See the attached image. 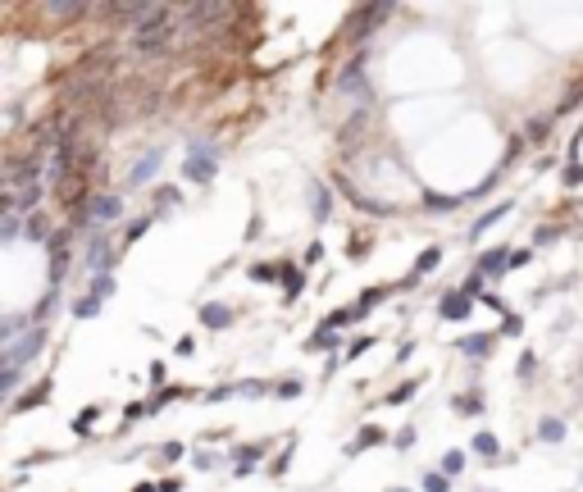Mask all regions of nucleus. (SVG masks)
Masks as SVG:
<instances>
[{
	"label": "nucleus",
	"instance_id": "f257e3e1",
	"mask_svg": "<svg viewBox=\"0 0 583 492\" xmlns=\"http://www.w3.org/2000/svg\"><path fill=\"white\" fill-rule=\"evenodd\" d=\"M219 169V146L215 141H192L187 156H182V178L187 182H210Z\"/></svg>",
	"mask_w": 583,
	"mask_h": 492
},
{
	"label": "nucleus",
	"instance_id": "f03ea898",
	"mask_svg": "<svg viewBox=\"0 0 583 492\" xmlns=\"http://www.w3.org/2000/svg\"><path fill=\"white\" fill-rule=\"evenodd\" d=\"M82 210H87V224H96V228L119 224V215H123V196H114V191H101V196H92Z\"/></svg>",
	"mask_w": 583,
	"mask_h": 492
},
{
	"label": "nucleus",
	"instance_id": "7ed1b4c3",
	"mask_svg": "<svg viewBox=\"0 0 583 492\" xmlns=\"http://www.w3.org/2000/svg\"><path fill=\"white\" fill-rule=\"evenodd\" d=\"M42 346H46V328L37 324L32 333L23 337V342H14V346H9V351H5V370H18V374H23V365L32 360V355L42 351Z\"/></svg>",
	"mask_w": 583,
	"mask_h": 492
},
{
	"label": "nucleus",
	"instance_id": "20e7f679",
	"mask_svg": "<svg viewBox=\"0 0 583 492\" xmlns=\"http://www.w3.org/2000/svg\"><path fill=\"white\" fill-rule=\"evenodd\" d=\"M160 164H164V146H155V151H146V156L132 164V173H128V187H146V182L160 173Z\"/></svg>",
	"mask_w": 583,
	"mask_h": 492
},
{
	"label": "nucleus",
	"instance_id": "39448f33",
	"mask_svg": "<svg viewBox=\"0 0 583 492\" xmlns=\"http://www.w3.org/2000/svg\"><path fill=\"white\" fill-rule=\"evenodd\" d=\"M506 269H510V246H497V251H483V256H479L474 274H483V278H497V274H506Z\"/></svg>",
	"mask_w": 583,
	"mask_h": 492
},
{
	"label": "nucleus",
	"instance_id": "423d86ee",
	"mask_svg": "<svg viewBox=\"0 0 583 492\" xmlns=\"http://www.w3.org/2000/svg\"><path fill=\"white\" fill-rule=\"evenodd\" d=\"M470 310H474V296H465V292H446L442 301H437V315H442V320H465Z\"/></svg>",
	"mask_w": 583,
	"mask_h": 492
},
{
	"label": "nucleus",
	"instance_id": "0eeeda50",
	"mask_svg": "<svg viewBox=\"0 0 583 492\" xmlns=\"http://www.w3.org/2000/svg\"><path fill=\"white\" fill-rule=\"evenodd\" d=\"M456 351H460V355H474V360H488V355H492V333L460 337V342H456Z\"/></svg>",
	"mask_w": 583,
	"mask_h": 492
},
{
	"label": "nucleus",
	"instance_id": "6e6552de",
	"mask_svg": "<svg viewBox=\"0 0 583 492\" xmlns=\"http://www.w3.org/2000/svg\"><path fill=\"white\" fill-rule=\"evenodd\" d=\"M110 265H114V251L105 246V237H101V233H96V237H92V251H87V269H96V274H105V269H110Z\"/></svg>",
	"mask_w": 583,
	"mask_h": 492
},
{
	"label": "nucleus",
	"instance_id": "1a4fd4ad",
	"mask_svg": "<svg viewBox=\"0 0 583 492\" xmlns=\"http://www.w3.org/2000/svg\"><path fill=\"white\" fill-rule=\"evenodd\" d=\"M310 210H315V219L324 224L328 215H333V191L324 187V182H310Z\"/></svg>",
	"mask_w": 583,
	"mask_h": 492
},
{
	"label": "nucleus",
	"instance_id": "9d476101",
	"mask_svg": "<svg viewBox=\"0 0 583 492\" xmlns=\"http://www.w3.org/2000/svg\"><path fill=\"white\" fill-rule=\"evenodd\" d=\"M506 215H510V206H492L488 215H479V219H474L470 237H483V233H488V228H497V224H501V219H506Z\"/></svg>",
	"mask_w": 583,
	"mask_h": 492
},
{
	"label": "nucleus",
	"instance_id": "9b49d317",
	"mask_svg": "<svg viewBox=\"0 0 583 492\" xmlns=\"http://www.w3.org/2000/svg\"><path fill=\"white\" fill-rule=\"evenodd\" d=\"M64 265H69L64 237H51V283H60V278H64Z\"/></svg>",
	"mask_w": 583,
	"mask_h": 492
},
{
	"label": "nucleus",
	"instance_id": "f8f14e48",
	"mask_svg": "<svg viewBox=\"0 0 583 492\" xmlns=\"http://www.w3.org/2000/svg\"><path fill=\"white\" fill-rule=\"evenodd\" d=\"M301 292H306V274H301V269H283V301L292 305Z\"/></svg>",
	"mask_w": 583,
	"mask_h": 492
},
{
	"label": "nucleus",
	"instance_id": "ddd939ff",
	"mask_svg": "<svg viewBox=\"0 0 583 492\" xmlns=\"http://www.w3.org/2000/svg\"><path fill=\"white\" fill-rule=\"evenodd\" d=\"M201 324H206V328H228L232 310H228V305H201Z\"/></svg>",
	"mask_w": 583,
	"mask_h": 492
},
{
	"label": "nucleus",
	"instance_id": "4468645a",
	"mask_svg": "<svg viewBox=\"0 0 583 492\" xmlns=\"http://www.w3.org/2000/svg\"><path fill=\"white\" fill-rule=\"evenodd\" d=\"M306 346H310V351H324V346H328V351H333V346H337V328H328V324H319V328H315V333H310V337H306Z\"/></svg>",
	"mask_w": 583,
	"mask_h": 492
},
{
	"label": "nucleus",
	"instance_id": "2eb2a0df",
	"mask_svg": "<svg viewBox=\"0 0 583 492\" xmlns=\"http://www.w3.org/2000/svg\"><path fill=\"white\" fill-rule=\"evenodd\" d=\"M437 265H442V246H429V251H420V260H415V274H410V278H424V274H433Z\"/></svg>",
	"mask_w": 583,
	"mask_h": 492
},
{
	"label": "nucleus",
	"instance_id": "dca6fc26",
	"mask_svg": "<svg viewBox=\"0 0 583 492\" xmlns=\"http://www.w3.org/2000/svg\"><path fill=\"white\" fill-rule=\"evenodd\" d=\"M378 442H383V429H374V424H369V429H361V438L346 447V456H356V451H365V447H378Z\"/></svg>",
	"mask_w": 583,
	"mask_h": 492
},
{
	"label": "nucleus",
	"instance_id": "f3484780",
	"mask_svg": "<svg viewBox=\"0 0 583 492\" xmlns=\"http://www.w3.org/2000/svg\"><path fill=\"white\" fill-rule=\"evenodd\" d=\"M27 237H32V242H46V237H51V219H46L42 210L27 215Z\"/></svg>",
	"mask_w": 583,
	"mask_h": 492
},
{
	"label": "nucleus",
	"instance_id": "a211bd4d",
	"mask_svg": "<svg viewBox=\"0 0 583 492\" xmlns=\"http://www.w3.org/2000/svg\"><path fill=\"white\" fill-rule=\"evenodd\" d=\"M42 14H51V18H82L87 14V5H42Z\"/></svg>",
	"mask_w": 583,
	"mask_h": 492
},
{
	"label": "nucleus",
	"instance_id": "6ab92c4d",
	"mask_svg": "<svg viewBox=\"0 0 583 492\" xmlns=\"http://www.w3.org/2000/svg\"><path fill=\"white\" fill-rule=\"evenodd\" d=\"M415 392H420V379H410V383H401V388H392L383 401H387V406H401V401H410Z\"/></svg>",
	"mask_w": 583,
	"mask_h": 492
},
{
	"label": "nucleus",
	"instance_id": "aec40b11",
	"mask_svg": "<svg viewBox=\"0 0 583 492\" xmlns=\"http://www.w3.org/2000/svg\"><path fill=\"white\" fill-rule=\"evenodd\" d=\"M387 296H392V287H374V292H365V296H361V301H356V310H361V315H365V310H374V305H378V301H387Z\"/></svg>",
	"mask_w": 583,
	"mask_h": 492
},
{
	"label": "nucleus",
	"instance_id": "412c9836",
	"mask_svg": "<svg viewBox=\"0 0 583 492\" xmlns=\"http://www.w3.org/2000/svg\"><path fill=\"white\" fill-rule=\"evenodd\" d=\"M538 438L542 442H560V438H565V424H560V420H542L538 424Z\"/></svg>",
	"mask_w": 583,
	"mask_h": 492
},
{
	"label": "nucleus",
	"instance_id": "4be33fe9",
	"mask_svg": "<svg viewBox=\"0 0 583 492\" xmlns=\"http://www.w3.org/2000/svg\"><path fill=\"white\" fill-rule=\"evenodd\" d=\"M465 196H437V191H424V206L429 210H456Z\"/></svg>",
	"mask_w": 583,
	"mask_h": 492
},
{
	"label": "nucleus",
	"instance_id": "5701e85b",
	"mask_svg": "<svg viewBox=\"0 0 583 492\" xmlns=\"http://www.w3.org/2000/svg\"><path fill=\"white\" fill-rule=\"evenodd\" d=\"M96 310H101V301H96L92 292H87V296H77V301H73V315H77V320H92Z\"/></svg>",
	"mask_w": 583,
	"mask_h": 492
},
{
	"label": "nucleus",
	"instance_id": "b1692460",
	"mask_svg": "<svg viewBox=\"0 0 583 492\" xmlns=\"http://www.w3.org/2000/svg\"><path fill=\"white\" fill-rule=\"evenodd\" d=\"M110 292H114V274H96L92 278V296H96V301H105Z\"/></svg>",
	"mask_w": 583,
	"mask_h": 492
},
{
	"label": "nucleus",
	"instance_id": "393cba45",
	"mask_svg": "<svg viewBox=\"0 0 583 492\" xmlns=\"http://www.w3.org/2000/svg\"><path fill=\"white\" fill-rule=\"evenodd\" d=\"M474 451H479V456H497V438H492V433H474Z\"/></svg>",
	"mask_w": 583,
	"mask_h": 492
},
{
	"label": "nucleus",
	"instance_id": "a878e982",
	"mask_svg": "<svg viewBox=\"0 0 583 492\" xmlns=\"http://www.w3.org/2000/svg\"><path fill=\"white\" fill-rule=\"evenodd\" d=\"M460 469H465V451H446L442 456V474L451 479V474H460Z\"/></svg>",
	"mask_w": 583,
	"mask_h": 492
},
{
	"label": "nucleus",
	"instance_id": "bb28decb",
	"mask_svg": "<svg viewBox=\"0 0 583 492\" xmlns=\"http://www.w3.org/2000/svg\"><path fill=\"white\" fill-rule=\"evenodd\" d=\"M46 392H51V388H37V392H27V397H18V401H14V410H32V406H46Z\"/></svg>",
	"mask_w": 583,
	"mask_h": 492
},
{
	"label": "nucleus",
	"instance_id": "cd10ccee",
	"mask_svg": "<svg viewBox=\"0 0 583 492\" xmlns=\"http://www.w3.org/2000/svg\"><path fill=\"white\" fill-rule=\"evenodd\" d=\"M446 488H451V479H446V474H437V469L424 474V492H446Z\"/></svg>",
	"mask_w": 583,
	"mask_h": 492
},
{
	"label": "nucleus",
	"instance_id": "c85d7f7f",
	"mask_svg": "<svg viewBox=\"0 0 583 492\" xmlns=\"http://www.w3.org/2000/svg\"><path fill=\"white\" fill-rule=\"evenodd\" d=\"M18 379H23V374H18V370H5V374H0V397H14Z\"/></svg>",
	"mask_w": 583,
	"mask_h": 492
},
{
	"label": "nucleus",
	"instance_id": "c756f323",
	"mask_svg": "<svg viewBox=\"0 0 583 492\" xmlns=\"http://www.w3.org/2000/svg\"><path fill=\"white\" fill-rule=\"evenodd\" d=\"M356 315H361V310H333V315H328L324 324H328V328H346V324L356 320Z\"/></svg>",
	"mask_w": 583,
	"mask_h": 492
},
{
	"label": "nucleus",
	"instance_id": "7c9ffc66",
	"mask_svg": "<svg viewBox=\"0 0 583 492\" xmlns=\"http://www.w3.org/2000/svg\"><path fill=\"white\" fill-rule=\"evenodd\" d=\"M524 333V320L520 315H506V320H501V337H520Z\"/></svg>",
	"mask_w": 583,
	"mask_h": 492
},
{
	"label": "nucleus",
	"instance_id": "2f4dec72",
	"mask_svg": "<svg viewBox=\"0 0 583 492\" xmlns=\"http://www.w3.org/2000/svg\"><path fill=\"white\" fill-rule=\"evenodd\" d=\"M456 410H460V415H479L483 410V397H456Z\"/></svg>",
	"mask_w": 583,
	"mask_h": 492
},
{
	"label": "nucleus",
	"instance_id": "473e14b6",
	"mask_svg": "<svg viewBox=\"0 0 583 492\" xmlns=\"http://www.w3.org/2000/svg\"><path fill=\"white\" fill-rule=\"evenodd\" d=\"M173 201H178V187H155V210L173 206Z\"/></svg>",
	"mask_w": 583,
	"mask_h": 492
},
{
	"label": "nucleus",
	"instance_id": "72a5a7b5",
	"mask_svg": "<svg viewBox=\"0 0 583 492\" xmlns=\"http://www.w3.org/2000/svg\"><path fill=\"white\" fill-rule=\"evenodd\" d=\"M151 224H155V215H146V219H132V224H128V242H137V237H142Z\"/></svg>",
	"mask_w": 583,
	"mask_h": 492
},
{
	"label": "nucleus",
	"instance_id": "f704fd0d",
	"mask_svg": "<svg viewBox=\"0 0 583 492\" xmlns=\"http://www.w3.org/2000/svg\"><path fill=\"white\" fill-rule=\"evenodd\" d=\"M565 187H583V169H579V160H570V169H565Z\"/></svg>",
	"mask_w": 583,
	"mask_h": 492
},
{
	"label": "nucleus",
	"instance_id": "c9c22d12",
	"mask_svg": "<svg viewBox=\"0 0 583 492\" xmlns=\"http://www.w3.org/2000/svg\"><path fill=\"white\" fill-rule=\"evenodd\" d=\"M251 278H260V283H274L278 269H274V265H256V269H251Z\"/></svg>",
	"mask_w": 583,
	"mask_h": 492
},
{
	"label": "nucleus",
	"instance_id": "e433bc0d",
	"mask_svg": "<svg viewBox=\"0 0 583 492\" xmlns=\"http://www.w3.org/2000/svg\"><path fill=\"white\" fill-rule=\"evenodd\" d=\"M520 156H524V137H510V141H506V164L520 160Z\"/></svg>",
	"mask_w": 583,
	"mask_h": 492
},
{
	"label": "nucleus",
	"instance_id": "4c0bfd02",
	"mask_svg": "<svg viewBox=\"0 0 583 492\" xmlns=\"http://www.w3.org/2000/svg\"><path fill=\"white\" fill-rule=\"evenodd\" d=\"M533 365H538V355H533V351H524V355H520V379H529V374H533Z\"/></svg>",
	"mask_w": 583,
	"mask_h": 492
},
{
	"label": "nucleus",
	"instance_id": "58836bf2",
	"mask_svg": "<svg viewBox=\"0 0 583 492\" xmlns=\"http://www.w3.org/2000/svg\"><path fill=\"white\" fill-rule=\"evenodd\" d=\"M392 442H396V447H401V451H410V447H415V429H401V433H396Z\"/></svg>",
	"mask_w": 583,
	"mask_h": 492
},
{
	"label": "nucleus",
	"instance_id": "ea45409f",
	"mask_svg": "<svg viewBox=\"0 0 583 492\" xmlns=\"http://www.w3.org/2000/svg\"><path fill=\"white\" fill-rule=\"evenodd\" d=\"M278 397H287V401H292V397H301V379H287L283 388H278Z\"/></svg>",
	"mask_w": 583,
	"mask_h": 492
},
{
	"label": "nucleus",
	"instance_id": "a19ab883",
	"mask_svg": "<svg viewBox=\"0 0 583 492\" xmlns=\"http://www.w3.org/2000/svg\"><path fill=\"white\" fill-rule=\"evenodd\" d=\"M497 182H501V173H492V178H483V182H479V187H474V196H488V191H492V187H497Z\"/></svg>",
	"mask_w": 583,
	"mask_h": 492
},
{
	"label": "nucleus",
	"instance_id": "79ce46f5",
	"mask_svg": "<svg viewBox=\"0 0 583 492\" xmlns=\"http://www.w3.org/2000/svg\"><path fill=\"white\" fill-rule=\"evenodd\" d=\"M160 456H164V460H178V456H182V442H164Z\"/></svg>",
	"mask_w": 583,
	"mask_h": 492
},
{
	"label": "nucleus",
	"instance_id": "37998d69",
	"mask_svg": "<svg viewBox=\"0 0 583 492\" xmlns=\"http://www.w3.org/2000/svg\"><path fill=\"white\" fill-rule=\"evenodd\" d=\"M92 420H96V410H82V415H77V424H73V433H87V429H92Z\"/></svg>",
	"mask_w": 583,
	"mask_h": 492
},
{
	"label": "nucleus",
	"instance_id": "c03bdc74",
	"mask_svg": "<svg viewBox=\"0 0 583 492\" xmlns=\"http://www.w3.org/2000/svg\"><path fill=\"white\" fill-rule=\"evenodd\" d=\"M232 392H237V388H215V392H206V397H201V401H228Z\"/></svg>",
	"mask_w": 583,
	"mask_h": 492
},
{
	"label": "nucleus",
	"instance_id": "a18cd8bd",
	"mask_svg": "<svg viewBox=\"0 0 583 492\" xmlns=\"http://www.w3.org/2000/svg\"><path fill=\"white\" fill-rule=\"evenodd\" d=\"M529 137H547V119H533L529 123Z\"/></svg>",
	"mask_w": 583,
	"mask_h": 492
},
{
	"label": "nucleus",
	"instance_id": "49530a36",
	"mask_svg": "<svg viewBox=\"0 0 583 492\" xmlns=\"http://www.w3.org/2000/svg\"><path fill=\"white\" fill-rule=\"evenodd\" d=\"M529 260H533V251H515V256H510V269H520V265H529Z\"/></svg>",
	"mask_w": 583,
	"mask_h": 492
},
{
	"label": "nucleus",
	"instance_id": "de8ad7c7",
	"mask_svg": "<svg viewBox=\"0 0 583 492\" xmlns=\"http://www.w3.org/2000/svg\"><path fill=\"white\" fill-rule=\"evenodd\" d=\"M319 256H324V246H319V242H310V246H306V265H315Z\"/></svg>",
	"mask_w": 583,
	"mask_h": 492
},
{
	"label": "nucleus",
	"instance_id": "09e8293b",
	"mask_svg": "<svg viewBox=\"0 0 583 492\" xmlns=\"http://www.w3.org/2000/svg\"><path fill=\"white\" fill-rule=\"evenodd\" d=\"M392 492H406V488H392Z\"/></svg>",
	"mask_w": 583,
	"mask_h": 492
}]
</instances>
